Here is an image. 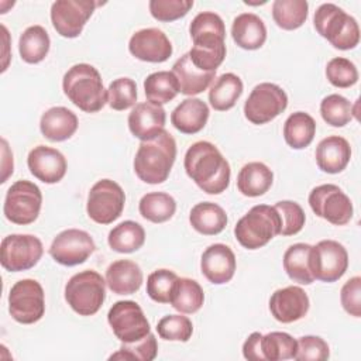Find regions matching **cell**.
Masks as SVG:
<instances>
[{
    "mask_svg": "<svg viewBox=\"0 0 361 361\" xmlns=\"http://www.w3.org/2000/svg\"><path fill=\"white\" fill-rule=\"evenodd\" d=\"M188 176L209 195H220L230 185L231 169L219 148L209 141L192 144L183 159Z\"/></svg>",
    "mask_w": 361,
    "mask_h": 361,
    "instance_id": "obj_1",
    "label": "cell"
},
{
    "mask_svg": "<svg viewBox=\"0 0 361 361\" xmlns=\"http://www.w3.org/2000/svg\"><path fill=\"white\" fill-rule=\"evenodd\" d=\"M193 41L188 52L192 63L204 72L216 71L226 58V27L221 17L213 11L199 13L189 25Z\"/></svg>",
    "mask_w": 361,
    "mask_h": 361,
    "instance_id": "obj_2",
    "label": "cell"
},
{
    "mask_svg": "<svg viewBox=\"0 0 361 361\" xmlns=\"http://www.w3.org/2000/svg\"><path fill=\"white\" fill-rule=\"evenodd\" d=\"M175 138L164 130L155 138L141 141L134 157V172L145 183H162L168 179L175 164Z\"/></svg>",
    "mask_w": 361,
    "mask_h": 361,
    "instance_id": "obj_3",
    "label": "cell"
},
{
    "mask_svg": "<svg viewBox=\"0 0 361 361\" xmlns=\"http://www.w3.org/2000/svg\"><path fill=\"white\" fill-rule=\"evenodd\" d=\"M65 96L82 111L96 113L107 103V90L99 71L90 63H76L62 79Z\"/></svg>",
    "mask_w": 361,
    "mask_h": 361,
    "instance_id": "obj_4",
    "label": "cell"
},
{
    "mask_svg": "<svg viewBox=\"0 0 361 361\" xmlns=\"http://www.w3.org/2000/svg\"><path fill=\"white\" fill-rule=\"evenodd\" d=\"M313 24L316 31L337 49H353L360 42L357 20L333 3H323L317 7Z\"/></svg>",
    "mask_w": 361,
    "mask_h": 361,
    "instance_id": "obj_5",
    "label": "cell"
},
{
    "mask_svg": "<svg viewBox=\"0 0 361 361\" xmlns=\"http://www.w3.org/2000/svg\"><path fill=\"white\" fill-rule=\"evenodd\" d=\"M281 219L274 206L257 204L235 224V240L247 250H258L279 235Z\"/></svg>",
    "mask_w": 361,
    "mask_h": 361,
    "instance_id": "obj_6",
    "label": "cell"
},
{
    "mask_svg": "<svg viewBox=\"0 0 361 361\" xmlns=\"http://www.w3.org/2000/svg\"><path fill=\"white\" fill-rule=\"evenodd\" d=\"M106 299V279L93 269L75 274L65 285V300L79 316L96 314Z\"/></svg>",
    "mask_w": 361,
    "mask_h": 361,
    "instance_id": "obj_7",
    "label": "cell"
},
{
    "mask_svg": "<svg viewBox=\"0 0 361 361\" xmlns=\"http://www.w3.org/2000/svg\"><path fill=\"white\" fill-rule=\"evenodd\" d=\"M41 206V189L34 182L21 179L8 188L3 204V213L8 221L25 226L38 219Z\"/></svg>",
    "mask_w": 361,
    "mask_h": 361,
    "instance_id": "obj_8",
    "label": "cell"
},
{
    "mask_svg": "<svg viewBox=\"0 0 361 361\" xmlns=\"http://www.w3.org/2000/svg\"><path fill=\"white\" fill-rule=\"evenodd\" d=\"M8 312L21 324H34L45 313V295L35 279H20L8 293Z\"/></svg>",
    "mask_w": 361,
    "mask_h": 361,
    "instance_id": "obj_9",
    "label": "cell"
},
{
    "mask_svg": "<svg viewBox=\"0 0 361 361\" xmlns=\"http://www.w3.org/2000/svg\"><path fill=\"white\" fill-rule=\"evenodd\" d=\"M124 204L123 188L111 179H100L89 190L86 212L94 223L110 224L121 216Z\"/></svg>",
    "mask_w": 361,
    "mask_h": 361,
    "instance_id": "obj_10",
    "label": "cell"
},
{
    "mask_svg": "<svg viewBox=\"0 0 361 361\" xmlns=\"http://www.w3.org/2000/svg\"><path fill=\"white\" fill-rule=\"evenodd\" d=\"M288 107L286 92L269 82L257 85L244 103L245 118L257 126L272 121Z\"/></svg>",
    "mask_w": 361,
    "mask_h": 361,
    "instance_id": "obj_11",
    "label": "cell"
},
{
    "mask_svg": "<svg viewBox=\"0 0 361 361\" xmlns=\"http://www.w3.org/2000/svg\"><path fill=\"white\" fill-rule=\"evenodd\" d=\"M313 213L334 226H345L353 219V203L341 188L333 183L319 185L309 193Z\"/></svg>",
    "mask_w": 361,
    "mask_h": 361,
    "instance_id": "obj_12",
    "label": "cell"
},
{
    "mask_svg": "<svg viewBox=\"0 0 361 361\" xmlns=\"http://www.w3.org/2000/svg\"><path fill=\"white\" fill-rule=\"evenodd\" d=\"M44 254L42 243L32 234H10L1 240L0 262L6 271L31 269Z\"/></svg>",
    "mask_w": 361,
    "mask_h": 361,
    "instance_id": "obj_13",
    "label": "cell"
},
{
    "mask_svg": "<svg viewBox=\"0 0 361 361\" xmlns=\"http://www.w3.org/2000/svg\"><path fill=\"white\" fill-rule=\"evenodd\" d=\"M107 322L121 343H134L151 333L149 322L134 300L116 302L107 313Z\"/></svg>",
    "mask_w": 361,
    "mask_h": 361,
    "instance_id": "obj_14",
    "label": "cell"
},
{
    "mask_svg": "<svg viewBox=\"0 0 361 361\" xmlns=\"http://www.w3.org/2000/svg\"><path fill=\"white\" fill-rule=\"evenodd\" d=\"M348 268V252L336 240H322L312 245V272L322 282L338 281Z\"/></svg>",
    "mask_w": 361,
    "mask_h": 361,
    "instance_id": "obj_15",
    "label": "cell"
},
{
    "mask_svg": "<svg viewBox=\"0 0 361 361\" xmlns=\"http://www.w3.org/2000/svg\"><path fill=\"white\" fill-rule=\"evenodd\" d=\"M93 0H56L51 6V21L55 31L65 38H76L93 14Z\"/></svg>",
    "mask_w": 361,
    "mask_h": 361,
    "instance_id": "obj_16",
    "label": "cell"
},
{
    "mask_svg": "<svg viewBox=\"0 0 361 361\" xmlns=\"http://www.w3.org/2000/svg\"><path fill=\"white\" fill-rule=\"evenodd\" d=\"M96 250L92 235L79 228L61 231L52 241L48 252L55 262L65 267L83 264Z\"/></svg>",
    "mask_w": 361,
    "mask_h": 361,
    "instance_id": "obj_17",
    "label": "cell"
},
{
    "mask_svg": "<svg viewBox=\"0 0 361 361\" xmlns=\"http://www.w3.org/2000/svg\"><path fill=\"white\" fill-rule=\"evenodd\" d=\"M128 51L140 61L161 63L172 55V44L164 31L151 27L138 30L131 35Z\"/></svg>",
    "mask_w": 361,
    "mask_h": 361,
    "instance_id": "obj_18",
    "label": "cell"
},
{
    "mask_svg": "<svg viewBox=\"0 0 361 361\" xmlns=\"http://www.w3.org/2000/svg\"><path fill=\"white\" fill-rule=\"evenodd\" d=\"M310 307L307 293L300 286L276 289L269 299V312L279 323H293L303 319Z\"/></svg>",
    "mask_w": 361,
    "mask_h": 361,
    "instance_id": "obj_19",
    "label": "cell"
},
{
    "mask_svg": "<svg viewBox=\"0 0 361 361\" xmlns=\"http://www.w3.org/2000/svg\"><path fill=\"white\" fill-rule=\"evenodd\" d=\"M27 165L30 172L44 183H58L66 173L68 164L61 151L47 145L34 147L28 157Z\"/></svg>",
    "mask_w": 361,
    "mask_h": 361,
    "instance_id": "obj_20",
    "label": "cell"
},
{
    "mask_svg": "<svg viewBox=\"0 0 361 361\" xmlns=\"http://www.w3.org/2000/svg\"><path fill=\"white\" fill-rule=\"evenodd\" d=\"M235 255L233 250L221 243L209 245L200 258V269L204 278L214 283L223 285L233 279L235 272Z\"/></svg>",
    "mask_w": 361,
    "mask_h": 361,
    "instance_id": "obj_21",
    "label": "cell"
},
{
    "mask_svg": "<svg viewBox=\"0 0 361 361\" xmlns=\"http://www.w3.org/2000/svg\"><path fill=\"white\" fill-rule=\"evenodd\" d=\"M165 121L166 113L164 107L151 102L135 104L128 114V128L141 141H148L159 135L165 130Z\"/></svg>",
    "mask_w": 361,
    "mask_h": 361,
    "instance_id": "obj_22",
    "label": "cell"
},
{
    "mask_svg": "<svg viewBox=\"0 0 361 361\" xmlns=\"http://www.w3.org/2000/svg\"><path fill=\"white\" fill-rule=\"evenodd\" d=\"M314 158L323 172L340 173L351 159V147L345 138L329 135L317 144Z\"/></svg>",
    "mask_w": 361,
    "mask_h": 361,
    "instance_id": "obj_23",
    "label": "cell"
},
{
    "mask_svg": "<svg viewBox=\"0 0 361 361\" xmlns=\"http://www.w3.org/2000/svg\"><path fill=\"white\" fill-rule=\"evenodd\" d=\"M79 121L76 114L63 106H55L42 113L39 130L42 135L52 141L61 142L69 140L78 130Z\"/></svg>",
    "mask_w": 361,
    "mask_h": 361,
    "instance_id": "obj_24",
    "label": "cell"
},
{
    "mask_svg": "<svg viewBox=\"0 0 361 361\" xmlns=\"http://www.w3.org/2000/svg\"><path fill=\"white\" fill-rule=\"evenodd\" d=\"M142 271L131 259H117L106 269V285L116 295H133L142 285Z\"/></svg>",
    "mask_w": 361,
    "mask_h": 361,
    "instance_id": "obj_25",
    "label": "cell"
},
{
    "mask_svg": "<svg viewBox=\"0 0 361 361\" xmlns=\"http://www.w3.org/2000/svg\"><path fill=\"white\" fill-rule=\"evenodd\" d=\"M207 104L197 97L182 100L171 113L172 126L183 134H196L204 128L209 120Z\"/></svg>",
    "mask_w": 361,
    "mask_h": 361,
    "instance_id": "obj_26",
    "label": "cell"
},
{
    "mask_svg": "<svg viewBox=\"0 0 361 361\" xmlns=\"http://www.w3.org/2000/svg\"><path fill=\"white\" fill-rule=\"evenodd\" d=\"M231 37L243 49H258L267 41L265 23L254 13H241L233 20Z\"/></svg>",
    "mask_w": 361,
    "mask_h": 361,
    "instance_id": "obj_27",
    "label": "cell"
},
{
    "mask_svg": "<svg viewBox=\"0 0 361 361\" xmlns=\"http://www.w3.org/2000/svg\"><path fill=\"white\" fill-rule=\"evenodd\" d=\"M172 73L176 76L179 83V92L186 96H193L204 92L216 76V71L204 72L196 68L189 54L182 55L172 66Z\"/></svg>",
    "mask_w": 361,
    "mask_h": 361,
    "instance_id": "obj_28",
    "label": "cell"
},
{
    "mask_svg": "<svg viewBox=\"0 0 361 361\" xmlns=\"http://www.w3.org/2000/svg\"><path fill=\"white\" fill-rule=\"evenodd\" d=\"M283 269L286 275L300 285H310L314 282L312 272V245L306 243H296L288 247L283 254Z\"/></svg>",
    "mask_w": 361,
    "mask_h": 361,
    "instance_id": "obj_29",
    "label": "cell"
},
{
    "mask_svg": "<svg viewBox=\"0 0 361 361\" xmlns=\"http://www.w3.org/2000/svg\"><path fill=\"white\" fill-rule=\"evenodd\" d=\"M227 214L221 206L213 202H200L189 213L190 226L203 235H216L227 226Z\"/></svg>",
    "mask_w": 361,
    "mask_h": 361,
    "instance_id": "obj_30",
    "label": "cell"
},
{
    "mask_svg": "<svg viewBox=\"0 0 361 361\" xmlns=\"http://www.w3.org/2000/svg\"><path fill=\"white\" fill-rule=\"evenodd\" d=\"M274 182V172L262 162L245 164L237 175L238 190L248 197L262 196L269 190Z\"/></svg>",
    "mask_w": 361,
    "mask_h": 361,
    "instance_id": "obj_31",
    "label": "cell"
},
{
    "mask_svg": "<svg viewBox=\"0 0 361 361\" xmlns=\"http://www.w3.org/2000/svg\"><path fill=\"white\" fill-rule=\"evenodd\" d=\"M243 80L237 75L231 72L220 75L214 79L209 90L210 106L217 111L230 110L243 94Z\"/></svg>",
    "mask_w": 361,
    "mask_h": 361,
    "instance_id": "obj_32",
    "label": "cell"
},
{
    "mask_svg": "<svg viewBox=\"0 0 361 361\" xmlns=\"http://www.w3.org/2000/svg\"><path fill=\"white\" fill-rule=\"evenodd\" d=\"M316 134L314 118L305 111L292 113L283 124V138L293 149H303L310 145Z\"/></svg>",
    "mask_w": 361,
    "mask_h": 361,
    "instance_id": "obj_33",
    "label": "cell"
},
{
    "mask_svg": "<svg viewBox=\"0 0 361 361\" xmlns=\"http://www.w3.org/2000/svg\"><path fill=\"white\" fill-rule=\"evenodd\" d=\"M107 243L113 251L130 254L140 250L144 245L145 230L140 223L126 220L110 230Z\"/></svg>",
    "mask_w": 361,
    "mask_h": 361,
    "instance_id": "obj_34",
    "label": "cell"
},
{
    "mask_svg": "<svg viewBox=\"0 0 361 361\" xmlns=\"http://www.w3.org/2000/svg\"><path fill=\"white\" fill-rule=\"evenodd\" d=\"M51 39L42 25H31L23 31L18 39V52L24 62L38 63L49 52Z\"/></svg>",
    "mask_w": 361,
    "mask_h": 361,
    "instance_id": "obj_35",
    "label": "cell"
},
{
    "mask_svg": "<svg viewBox=\"0 0 361 361\" xmlns=\"http://www.w3.org/2000/svg\"><path fill=\"white\" fill-rule=\"evenodd\" d=\"M144 93L148 102L158 106L166 104L179 93L178 79L172 71L154 72L144 80Z\"/></svg>",
    "mask_w": 361,
    "mask_h": 361,
    "instance_id": "obj_36",
    "label": "cell"
},
{
    "mask_svg": "<svg viewBox=\"0 0 361 361\" xmlns=\"http://www.w3.org/2000/svg\"><path fill=\"white\" fill-rule=\"evenodd\" d=\"M203 302L204 293L199 282L190 278H178L169 302L175 310L183 314H192L203 306Z\"/></svg>",
    "mask_w": 361,
    "mask_h": 361,
    "instance_id": "obj_37",
    "label": "cell"
},
{
    "mask_svg": "<svg viewBox=\"0 0 361 361\" xmlns=\"http://www.w3.org/2000/svg\"><path fill=\"white\" fill-rule=\"evenodd\" d=\"M140 214L151 223H165L176 212L175 199L165 192H149L140 199Z\"/></svg>",
    "mask_w": 361,
    "mask_h": 361,
    "instance_id": "obj_38",
    "label": "cell"
},
{
    "mask_svg": "<svg viewBox=\"0 0 361 361\" xmlns=\"http://www.w3.org/2000/svg\"><path fill=\"white\" fill-rule=\"evenodd\" d=\"M309 14L306 0H275L272 3V18L282 30L292 31L303 25Z\"/></svg>",
    "mask_w": 361,
    "mask_h": 361,
    "instance_id": "obj_39",
    "label": "cell"
},
{
    "mask_svg": "<svg viewBox=\"0 0 361 361\" xmlns=\"http://www.w3.org/2000/svg\"><path fill=\"white\" fill-rule=\"evenodd\" d=\"M296 340L285 331H271L262 334L261 350L265 361L290 360L296 353Z\"/></svg>",
    "mask_w": 361,
    "mask_h": 361,
    "instance_id": "obj_40",
    "label": "cell"
},
{
    "mask_svg": "<svg viewBox=\"0 0 361 361\" xmlns=\"http://www.w3.org/2000/svg\"><path fill=\"white\" fill-rule=\"evenodd\" d=\"M320 114L331 127H344L353 118V106L344 96L333 93L322 100Z\"/></svg>",
    "mask_w": 361,
    "mask_h": 361,
    "instance_id": "obj_41",
    "label": "cell"
},
{
    "mask_svg": "<svg viewBox=\"0 0 361 361\" xmlns=\"http://www.w3.org/2000/svg\"><path fill=\"white\" fill-rule=\"evenodd\" d=\"M158 354V343L152 333H148L138 341L121 343L120 350L111 354L110 360H130V361H152Z\"/></svg>",
    "mask_w": 361,
    "mask_h": 361,
    "instance_id": "obj_42",
    "label": "cell"
},
{
    "mask_svg": "<svg viewBox=\"0 0 361 361\" xmlns=\"http://www.w3.org/2000/svg\"><path fill=\"white\" fill-rule=\"evenodd\" d=\"M178 275L171 269H157L147 278V293L157 303H169Z\"/></svg>",
    "mask_w": 361,
    "mask_h": 361,
    "instance_id": "obj_43",
    "label": "cell"
},
{
    "mask_svg": "<svg viewBox=\"0 0 361 361\" xmlns=\"http://www.w3.org/2000/svg\"><path fill=\"white\" fill-rule=\"evenodd\" d=\"M157 331L158 336L166 341L186 343L192 337L193 324L188 316L168 314L158 322Z\"/></svg>",
    "mask_w": 361,
    "mask_h": 361,
    "instance_id": "obj_44",
    "label": "cell"
},
{
    "mask_svg": "<svg viewBox=\"0 0 361 361\" xmlns=\"http://www.w3.org/2000/svg\"><path fill=\"white\" fill-rule=\"evenodd\" d=\"M137 85L131 78L114 79L107 89V104L117 111L127 110L135 104Z\"/></svg>",
    "mask_w": 361,
    "mask_h": 361,
    "instance_id": "obj_45",
    "label": "cell"
},
{
    "mask_svg": "<svg viewBox=\"0 0 361 361\" xmlns=\"http://www.w3.org/2000/svg\"><path fill=\"white\" fill-rule=\"evenodd\" d=\"M281 219L279 235H295L298 234L306 221L302 206L293 200H281L274 206Z\"/></svg>",
    "mask_w": 361,
    "mask_h": 361,
    "instance_id": "obj_46",
    "label": "cell"
},
{
    "mask_svg": "<svg viewBox=\"0 0 361 361\" xmlns=\"http://www.w3.org/2000/svg\"><path fill=\"white\" fill-rule=\"evenodd\" d=\"M326 78L336 87H351L358 82L357 66L347 58H333L327 62Z\"/></svg>",
    "mask_w": 361,
    "mask_h": 361,
    "instance_id": "obj_47",
    "label": "cell"
},
{
    "mask_svg": "<svg viewBox=\"0 0 361 361\" xmlns=\"http://www.w3.org/2000/svg\"><path fill=\"white\" fill-rule=\"evenodd\" d=\"M148 7L155 20L169 23L185 17L193 7V0H151Z\"/></svg>",
    "mask_w": 361,
    "mask_h": 361,
    "instance_id": "obj_48",
    "label": "cell"
},
{
    "mask_svg": "<svg viewBox=\"0 0 361 361\" xmlns=\"http://www.w3.org/2000/svg\"><path fill=\"white\" fill-rule=\"evenodd\" d=\"M296 344L293 358L298 361H324L330 357L329 344L319 336H302Z\"/></svg>",
    "mask_w": 361,
    "mask_h": 361,
    "instance_id": "obj_49",
    "label": "cell"
},
{
    "mask_svg": "<svg viewBox=\"0 0 361 361\" xmlns=\"http://www.w3.org/2000/svg\"><path fill=\"white\" fill-rule=\"evenodd\" d=\"M340 300L343 305V309L354 316H361V278L353 276L350 278L341 288L340 292Z\"/></svg>",
    "mask_w": 361,
    "mask_h": 361,
    "instance_id": "obj_50",
    "label": "cell"
},
{
    "mask_svg": "<svg viewBox=\"0 0 361 361\" xmlns=\"http://www.w3.org/2000/svg\"><path fill=\"white\" fill-rule=\"evenodd\" d=\"M261 338L262 334L259 331L251 333L243 344V355L250 361H265L261 350Z\"/></svg>",
    "mask_w": 361,
    "mask_h": 361,
    "instance_id": "obj_51",
    "label": "cell"
},
{
    "mask_svg": "<svg viewBox=\"0 0 361 361\" xmlns=\"http://www.w3.org/2000/svg\"><path fill=\"white\" fill-rule=\"evenodd\" d=\"M1 154H3V159H1V171H3V176H1V183H4L7 180V178L13 173V152L8 149L7 141L3 138L1 140Z\"/></svg>",
    "mask_w": 361,
    "mask_h": 361,
    "instance_id": "obj_52",
    "label": "cell"
}]
</instances>
